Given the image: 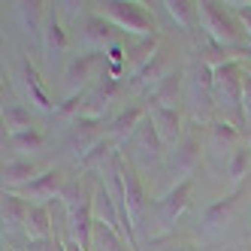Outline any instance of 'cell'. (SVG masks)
I'll list each match as a JSON object with an SVG mask.
<instances>
[{
    "mask_svg": "<svg viewBox=\"0 0 251 251\" xmlns=\"http://www.w3.org/2000/svg\"><path fill=\"white\" fill-rule=\"evenodd\" d=\"M185 109L191 115L194 124L200 127H209L215 121V70L191 61L185 67Z\"/></svg>",
    "mask_w": 251,
    "mask_h": 251,
    "instance_id": "obj_2",
    "label": "cell"
},
{
    "mask_svg": "<svg viewBox=\"0 0 251 251\" xmlns=\"http://www.w3.org/2000/svg\"><path fill=\"white\" fill-rule=\"evenodd\" d=\"M37 176L40 170L30 157H3V191L22 194Z\"/></svg>",
    "mask_w": 251,
    "mask_h": 251,
    "instance_id": "obj_22",
    "label": "cell"
},
{
    "mask_svg": "<svg viewBox=\"0 0 251 251\" xmlns=\"http://www.w3.org/2000/svg\"><path fill=\"white\" fill-rule=\"evenodd\" d=\"M3 127H6V133L33 130L30 109H27L25 103H3Z\"/></svg>",
    "mask_w": 251,
    "mask_h": 251,
    "instance_id": "obj_30",
    "label": "cell"
},
{
    "mask_svg": "<svg viewBox=\"0 0 251 251\" xmlns=\"http://www.w3.org/2000/svg\"><path fill=\"white\" fill-rule=\"evenodd\" d=\"M70 40H73V30L67 27L64 15H61V6L51 3L49 6V15H46V25H43V58H46V67L55 70L64 64L67 58V49H70Z\"/></svg>",
    "mask_w": 251,
    "mask_h": 251,
    "instance_id": "obj_9",
    "label": "cell"
},
{
    "mask_svg": "<svg viewBox=\"0 0 251 251\" xmlns=\"http://www.w3.org/2000/svg\"><path fill=\"white\" fill-rule=\"evenodd\" d=\"M248 170H251V146L245 142V146H242L236 154H233V160L227 164V170H224L230 191H242L245 178H248Z\"/></svg>",
    "mask_w": 251,
    "mask_h": 251,
    "instance_id": "obj_28",
    "label": "cell"
},
{
    "mask_svg": "<svg viewBox=\"0 0 251 251\" xmlns=\"http://www.w3.org/2000/svg\"><path fill=\"white\" fill-rule=\"evenodd\" d=\"M157 251H197V248H194V245H188V242H170V245L157 248Z\"/></svg>",
    "mask_w": 251,
    "mask_h": 251,
    "instance_id": "obj_34",
    "label": "cell"
},
{
    "mask_svg": "<svg viewBox=\"0 0 251 251\" xmlns=\"http://www.w3.org/2000/svg\"><path fill=\"white\" fill-rule=\"evenodd\" d=\"M245 58L227 61L215 70V118L236 124L245 130L242 118V79H245Z\"/></svg>",
    "mask_w": 251,
    "mask_h": 251,
    "instance_id": "obj_1",
    "label": "cell"
},
{
    "mask_svg": "<svg viewBox=\"0 0 251 251\" xmlns=\"http://www.w3.org/2000/svg\"><path fill=\"white\" fill-rule=\"evenodd\" d=\"M51 3H43V0H22V3H12V22L19 25L25 33L30 37H43V25H46V15H49Z\"/></svg>",
    "mask_w": 251,
    "mask_h": 251,
    "instance_id": "obj_23",
    "label": "cell"
},
{
    "mask_svg": "<svg viewBox=\"0 0 251 251\" xmlns=\"http://www.w3.org/2000/svg\"><path fill=\"white\" fill-rule=\"evenodd\" d=\"M64 248H67V251H82L76 242H70V239H64Z\"/></svg>",
    "mask_w": 251,
    "mask_h": 251,
    "instance_id": "obj_35",
    "label": "cell"
},
{
    "mask_svg": "<svg viewBox=\"0 0 251 251\" xmlns=\"http://www.w3.org/2000/svg\"><path fill=\"white\" fill-rule=\"evenodd\" d=\"M173 70H178V67L173 64L170 51H167V46H164V49H160L157 55H154L146 67H142L133 79H127V91H130V94H142V97L149 100V97L154 94V88L164 82V79L173 73Z\"/></svg>",
    "mask_w": 251,
    "mask_h": 251,
    "instance_id": "obj_18",
    "label": "cell"
},
{
    "mask_svg": "<svg viewBox=\"0 0 251 251\" xmlns=\"http://www.w3.org/2000/svg\"><path fill=\"white\" fill-rule=\"evenodd\" d=\"M3 146H9V157H30L33 151H43L46 146V136L33 127V130H22V133H6L3 136Z\"/></svg>",
    "mask_w": 251,
    "mask_h": 251,
    "instance_id": "obj_27",
    "label": "cell"
},
{
    "mask_svg": "<svg viewBox=\"0 0 251 251\" xmlns=\"http://www.w3.org/2000/svg\"><path fill=\"white\" fill-rule=\"evenodd\" d=\"M203 157H206V139L200 136V124H194V127L185 130L182 142H178L176 149H170V154H167V167L164 170L170 176V188L194 178V173H197Z\"/></svg>",
    "mask_w": 251,
    "mask_h": 251,
    "instance_id": "obj_6",
    "label": "cell"
},
{
    "mask_svg": "<svg viewBox=\"0 0 251 251\" xmlns=\"http://www.w3.org/2000/svg\"><path fill=\"white\" fill-rule=\"evenodd\" d=\"M15 85L22 88V94L25 100L30 103V109H37V112H55V106H51L49 94H46V88H43V79L37 73V67H33L27 58L19 61V76H15Z\"/></svg>",
    "mask_w": 251,
    "mask_h": 251,
    "instance_id": "obj_19",
    "label": "cell"
},
{
    "mask_svg": "<svg viewBox=\"0 0 251 251\" xmlns=\"http://www.w3.org/2000/svg\"><path fill=\"white\" fill-rule=\"evenodd\" d=\"M109 76L106 73V55H97V51H82L70 61L64 70H61V79H58V91H61V100H73V97H82L85 91Z\"/></svg>",
    "mask_w": 251,
    "mask_h": 251,
    "instance_id": "obj_5",
    "label": "cell"
},
{
    "mask_svg": "<svg viewBox=\"0 0 251 251\" xmlns=\"http://www.w3.org/2000/svg\"><path fill=\"white\" fill-rule=\"evenodd\" d=\"M239 197L242 191H227L224 197H218L215 203H209L200 212V230L206 239H218L230 230L233 218H236V206H239Z\"/></svg>",
    "mask_w": 251,
    "mask_h": 251,
    "instance_id": "obj_15",
    "label": "cell"
},
{
    "mask_svg": "<svg viewBox=\"0 0 251 251\" xmlns=\"http://www.w3.org/2000/svg\"><path fill=\"white\" fill-rule=\"evenodd\" d=\"M103 139H106V127H103V121L76 118V121L67 127V136H64V151L73 157L76 164H82V160L91 154Z\"/></svg>",
    "mask_w": 251,
    "mask_h": 251,
    "instance_id": "obj_13",
    "label": "cell"
},
{
    "mask_svg": "<svg viewBox=\"0 0 251 251\" xmlns=\"http://www.w3.org/2000/svg\"><path fill=\"white\" fill-rule=\"evenodd\" d=\"M55 245H58V236L55 239H46V242H27L25 251H55Z\"/></svg>",
    "mask_w": 251,
    "mask_h": 251,
    "instance_id": "obj_33",
    "label": "cell"
},
{
    "mask_svg": "<svg viewBox=\"0 0 251 251\" xmlns=\"http://www.w3.org/2000/svg\"><path fill=\"white\" fill-rule=\"evenodd\" d=\"M27 212L30 203L25 200L22 194L3 191V203H0V221H3V236H19L27 227Z\"/></svg>",
    "mask_w": 251,
    "mask_h": 251,
    "instance_id": "obj_21",
    "label": "cell"
},
{
    "mask_svg": "<svg viewBox=\"0 0 251 251\" xmlns=\"http://www.w3.org/2000/svg\"><path fill=\"white\" fill-rule=\"evenodd\" d=\"M167 12V19L185 33H197L200 30V15H197V0H164L157 3Z\"/></svg>",
    "mask_w": 251,
    "mask_h": 251,
    "instance_id": "obj_25",
    "label": "cell"
},
{
    "mask_svg": "<svg viewBox=\"0 0 251 251\" xmlns=\"http://www.w3.org/2000/svg\"><path fill=\"white\" fill-rule=\"evenodd\" d=\"M242 118L248 133L251 130V64H245V79H242Z\"/></svg>",
    "mask_w": 251,
    "mask_h": 251,
    "instance_id": "obj_31",
    "label": "cell"
},
{
    "mask_svg": "<svg viewBox=\"0 0 251 251\" xmlns=\"http://www.w3.org/2000/svg\"><path fill=\"white\" fill-rule=\"evenodd\" d=\"M94 221L112 227V230H118L121 236H124V230H121V212H118V206H115V200H112L109 188H106L103 182L94 185Z\"/></svg>",
    "mask_w": 251,
    "mask_h": 251,
    "instance_id": "obj_26",
    "label": "cell"
},
{
    "mask_svg": "<svg viewBox=\"0 0 251 251\" xmlns=\"http://www.w3.org/2000/svg\"><path fill=\"white\" fill-rule=\"evenodd\" d=\"M124 94V85L103 76L91 91L82 94V109H79V118H91V121H112V112H115V103L118 97Z\"/></svg>",
    "mask_w": 251,
    "mask_h": 251,
    "instance_id": "obj_10",
    "label": "cell"
},
{
    "mask_svg": "<svg viewBox=\"0 0 251 251\" xmlns=\"http://www.w3.org/2000/svg\"><path fill=\"white\" fill-rule=\"evenodd\" d=\"M164 49V37H146V40H127V79H133L157 51Z\"/></svg>",
    "mask_w": 251,
    "mask_h": 251,
    "instance_id": "obj_24",
    "label": "cell"
},
{
    "mask_svg": "<svg viewBox=\"0 0 251 251\" xmlns=\"http://www.w3.org/2000/svg\"><path fill=\"white\" fill-rule=\"evenodd\" d=\"M203 139H206V160L215 170H227L233 154L245 146V130H239L236 124H230V121L215 118L206 127Z\"/></svg>",
    "mask_w": 251,
    "mask_h": 251,
    "instance_id": "obj_8",
    "label": "cell"
},
{
    "mask_svg": "<svg viewBox=\"0 0 251 251\" xmlns=\"http://www.w3.org/2000/svg\"><path fill=\"white\" fill-rule=\"evenodd\" d=\"M94 12L103 15L106 22H112L127 40L157 37L154 15L142 3H136V0H103V3H94Z\"/></svg>",
    "mask_w": 251,
    "mask_h": 251,
    "instance_id": "obj_4",
    "label": "cell"
},
{
    "mask_svg": "<svg viewBox=\"0 0 251 251\" xmlns=\"http://www.w3.org/2000/svg\"><path fill=\"white\" fill-rule=\"evenodd\" d=\"M121 185H124V203H127L130 224H133V233L139 239L142 227H146V218H149V194H146V185H142V176L136 173V167L124 154H121Z\"/></svg>",
    "mask_w": 251,
    "mask_h": 251,
    "instance_id": "obj_11",
    "label": "cell"
},
{
    "mask_svg": "<svg viewBox=\"0 0 251 251\" xmlns=\"http://www.w3.org/2000/svg\"><path fill=\"white\" fill-rule=\"evenodd\" d=\"M146 121H149V106L146 103H127L112 115L109 124H106V139H109L115 149L130 146V139L136 136V130Z\"/></svg>",
    "mask_w": 251,
    "mask_h": 251,
    "instance_id": "obj_16",
    "label": "cell"
},
{
    "mask_svg": "<svg viewBox=\"0 0 251 251\" xmlns=\"http://www.w3.org/2000/svg\"><path fill=\"white\" fill-rule=\"evenodd\" d=\"M149 121L154 124L157 136L164 139L167 149H176L185 136V115L182 109H170V106H149Z\"/></svg>",
    "mask_w": 251,
    "mask_h": 251,
    "instance_id": "obj_20",
    "label": "cell"
},
{
    "mask_svg": "<svg viewBox=\"0 0 251 251\" xmlns=\"http://www.w3.org/2000/svg\"><path fill=\"white\" fill-rule=\"evenodd\" d=\"M197 15H200V30L209 40H215L224 49H233V51H248L245 30L230 6L215 3V0H197Z\"/></svg>",
    "mask_w": 251,
    "mask_h": 251,
    "instance_id": "obj_3",
    "label": "cell"
},
{
    "mask_svg": "<svg viewBox=\"0 0 251 251\" xmlns=\"http://www.w3.org/2000/svg\"><path fill=\"white\" fill-rule=\"evenodd\" d=\"M73 30H76V40H79L82 51H97V55H103L109 46H115V43H121V40H127L112 22H106L103 15H97V12L85 15V19H82Z\"/></svg>",
    "mask_w": 251,
    "mask_h": 251,
    "instance_id": "obj_12",
    "label": "cell"
},
{
    "mask_svg": "<svg viewBox=\"0 0 251 251\" xmlns=\"http://www.w3.org/2000/svg\"><path fill=\"white\" fill-rule=\"evenodd\" d=\"M227 6L236 12V19H239V25L245 30V40L251 43V3H227Z\"/></svg>",
    "mask_w": 251,
    "mask_h": 251,
    "instance_id": "obj_32",
    "label": "cell"
},
{
    "mask_svg": "<svg viewBox=\"0 0 251 251\" xmlns=\"http://www.w3.org/2000/svg\"><path fill=\"white\" fill-rule=\"evenodd\" d=\"M67 185H70L67 173H64L61 167H49V170H43V173L22 191V197H25L30 206H51V203H58L61 197H64Z\"/></svg>",
    "mask_w": 251,
    "mask_h": 251,
    "instance_id": "obj_17",
    "label": "cell"
},
{
    "mask_svg": "<svg viewBox=\"0 0 251 251\" xmlns=\"http://www.w3.org/2000/svg\"><path fill=\"white\" fill-rule=\"evenodd\" d=\"M167 154H170V149L164 146V139L157 136L151 121L142 124L136 130V136L130 139V146H127V160L136 167L139 176H151L157 167H167Z\"/></svg>",
    "mask_w": 251,
    "mask_h": 251,
    "instance_id": "obj_7",
    "label": "cell"
},
{
    "mask_svg": "<svg viewBox=\"0 0 251 251\" xmlns=\"http://www.w3.org/2000/svg\"><path fill=\"white\" fill-rule=\"evenodd\" d=\"M191 194H194V178L167 188V191L154 200V221L160 224V233H170V230L176 227V221L182 218L185 209L191 206Z\"/></svg>",
    "mask_w": 251,
    "mask_h": 251,
    "instance_id": "obj_14",
    "label": "cell"
},
{
    "mask_svg": "<svg viewBox=\"0 0 251 251\" xmlns=\"http://www.w3.org/2000/svg\"><path fill=\"white\" fill-rule=\"evenodd\" d=\"M91 251H136V248H130V242L124 239L118 230L106 227V224H94V242H91Z\"/></svg>",
    "mask_w": 251,
    "mask_h": 251,
    "instance_id": "obj_29",
    "label": "cell"
}]
</instances>
